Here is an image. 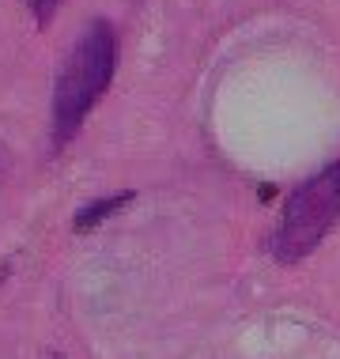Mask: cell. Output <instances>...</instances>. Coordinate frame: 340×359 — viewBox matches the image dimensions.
Masks as SVG:
<instances>
[{
	"label": "cell",
	"instance_id": "1",
	"mask_svg": "<svg viewBox=\"0 0 340 359\" xmlns=\"http://www.w3.org/2000/svg\"><path fill=\"white\" fill-rule=\"evenodd\" d=\"M114 65H118V38L110 23H91L83 38L72 46L64 57L61 76L53 87V137L57 144L72 140L91 106L114 80Z\"/></svg>",
	"mask_w": 340,
	"mask_h": 359
},
{
	"label": "cell",
	"instance_id": "2",
	"mask_svg": "<svg viewBox=\"0 0 340 359\" xmlns=\"http://www.w3.org/2000/svg\"><path fill=\"white\" fill-rule=\"evenodd\" d=\"M336 216H340V163H329L322 174H314V178L303 182L287 197L276 231H272V242H268L272 257L280 265L306 257L329 235Z\"/></svg>",
	"mask_w": 340,
	"mask_h": 359
},
{
	"label": "cell",
	"instance_id": "3",
	"mask_svg": "<svg viewBox=\"0 0 340 359\" xmlns=\"http://www.w3.org/2000/svg\"><path fill=\"white\" fill-rule=\"evenodd\" d=\"M125 201H132V193H114V197H106V201H95V205H87L83 212H76V231H91V227H99L102 219H110L114 212H118Z\"/></svg>",
	"mask_w": 340,
	"mask_h": 359
},
{
	"label": "cell",
	"instance_id": "4",
	"mask_svg": "<svg viewBox=\"0 0 340 359\" xmlns=\"http://www.w3.org/2000/svg\"><path fill=\"white\" fill-rule=\"evenodd\" d=\"M27 4H31V12H34V19H38V23H50V19H53V12H57V8H61L64 4V0H27Z\"/></svg>",
	"mask_w": 340,
	"mask_h": 359
}]
</instances>
